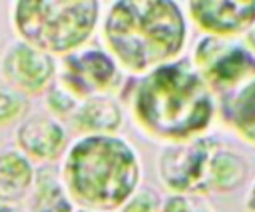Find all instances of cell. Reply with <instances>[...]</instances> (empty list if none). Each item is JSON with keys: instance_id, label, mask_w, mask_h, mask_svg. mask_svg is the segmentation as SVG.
<instances>
[{"instance_id": "1", "label": "cell", "mask_w": 255, "mask_h": 212, "mask_svg": "<svg viewBox=\"0 0 255 212\" xmlns=\"http://www.w3.org/2000/svg\"><path fill=\"white\" fill-rule=\"evenodd\" d=\"M139 128L164 142L203 136L217 112L215 94L188 58H177L142 74L131 91Z\"/></svg>"}, {"instance_id": "2", "label": "cell", "mask_w": 255, "mask_h": 212, "mask_svg": "<svg viewBox=\"0 0 255 212\" xmlns=\"http://www.w3.org/2000/svg\"><path fill=\"white\" fill-rule=\"evenodd\" d=\"M102 37L120 67L142 75L180 58L188 42V19L177 0H114Z\"/></svg>"}, {"instance_id": "3", "label": "cell", "mask_w": 255, "mask_h": 212, "mask_svg": "<svg viewBox=\"0 0 255 212\" xmlns=\"http://www.w3.org/2000/svg\"><path fill=\"white\" fill-rule=\"evenodd\" d=\"M140 177L142 164L134 145L115 132L78 137L62 164L70 200L96 211L122 209L140 185Z\"/></svg>"}, {"instance_id": "4", "label": "cell", "mask_w": 255, "mask_h": 212, "mask_svg": "<svg viewBox=\"0 0 255 212\" xmlns=\"http://www.w3.org/2000/svg\"><path fill=\"white\" fill-rule=\"evenodd\" d=\"M99 21L101 0H13L14 32L54 56L85 46Z\"/></svg>"}, {"instance_id": "5", "label": "cell", "mask_w": 255, "mask_h": 212, "mask_svg": "<svg viewBox=\"0 0 255 212\" xmlns=\"http://www.w3.org/2000/svg\"><path fill=\"white\" fill-rule=\"evenodd\" d=\"M191 62L215 96H222L255 75V53L231 37L204 34L195 45Z\"/></svg>"}, {"instance_id": "6", "label": "cell", "mask_w": 255, "mask_h": 212, "mask_svg": "<svg viewBox=\"0 0 255 212\" xmlns=\"http://www.w3.org/2000/svg\"><path fill=\"white\" fill-rule=\"evenodd\" d=\"M220 145L219 139L204 134L182 142H167L158 158L161 184L174 193H207V164Z\"/></svg>"}, {"instance_id": "7", "label": "cell", "mask_w": 255, "mask_h": 212, "mask_svg": "<svg viewBox=\"0 0 255 212\" xmlns=\"http://www.w3.org/2000/svg\"><path fill=\"white\" fill-rule=\"evenodd\" d=\"M122 67L109 50L82 48L62 54L58 82L78 99L106 94L120 83Z\"/></svg>"}, {"instance_id": "8", "label": "cell", "mask_w": 255, "mask_h": 212, "mask_svg": "<svg viewBox=\"0 0 255 212\" xmlns=\"http://www.w3.org/2000/svg\"><path fill=\"white\" fill-rule=\"evenodd\" d=\"M3 82L19 90L26 96L45 93L58 75L54 54L43 51L24 40H16L6 46L0 61Z\"/></svg>"}, {"instance_id": "9", "label": "cell", "mask_w": 255, "mask_h": 212, "mask_svg": "<svg viewBox=\"0 0 255 212\" xmlns=\"http://www.w3.org/2000/svg\"><path fill=\"white\" fill-rule=\"evenodd\" d=\"M187 10L204 34L236 38L255 26V0H187Z\"/></svg>"}, {"instance_id": "10", "label": "cell", "mask_w": 255, "mask_h": 212, "mask_svg": "<svg viewBox=\"0 0 255 212\" xmlns=\"http://www.w3.org/2000/svg\"><path fill=\"white\" fill-rule=\"evenodd\" d=\"M16 144L30 160L53 163L66 152L67 132L53 116L37 113L19 123Z\"/></svg>"}, {"instance_id": "11", "label": "cell", "mask_w": 255, "mask_h": 212, "mask_svg": "<svg viewBox=\"0 0 255 212\" xmlns=\"http://www.w3.org/2000/svg\"><path fill=\"white\" fill-rule=\"evenodd\" d=\"M222 120L238 137L255 147V75L219 96Z\"/></svg>"}, {"instance_id": "12", "label": "cell", "mask_w": 255, "mask_h": 212, "mask_svg": "<svg viewBox=\"0 0 255 212\" xmlns=\"http://www.w3.org/2000/svg\"><path fill=\"white\" fill-rule=\"evenodd\" d=\"M70 121L82 134L117 132L123 124V110L115 99L106 94H94L80 99Z\"/></svg>"}, {"instance_id": "13", "label": "cell", "mask_w": 255, "mask_h": 212, "mask_svg": "<svg viewBox=\"0 0 255 212\" xmlns=\"http://www.w3.org/2000/svg\"><path fill=\"white\" fill-rule=\"evenodd\" d=\"M35 168L19 148L0 153V203L14 204L26 200L34 188Z\"/></svg>"}, {"instance_id": "14", "label": "cell", "mask_w": 255, "mask_h": 212, "mask_svg": "<svg viewBox=\"0 0 255 212\" xmlns=\"http://www.w3.org/2000/svg\"><path fill=\"white\" fill-rule=\"evenodd\" d=\"M249 176V163L241 153L219 147L207 164V193H230L243 187Z\"/></svg>"}, {"instance_id": "15", "label": "cell", "mask_w": 255, "mask_h": 212, "mask_svg": "<svg viewBox=\"0 0 255 212\" xmlns=\"http://www.w3.org/2000/svg\"><path fill=\"white\" fill-rule=\"evenodd\" d=\"M32 209L35 211H70L74 204L62 179L56 176L53 168H42L35 172L32 188Z\"/></svg>"}, {"instance_id": "16", "label": "cell", "mask_w": 255, "mask_h": 212, "mask_svg": "<svg viewBox=\"0 0 255 212\" xmlns=\"http://www.w3.org/2000/svg\"><path fill=\"white\" fill-rule=\"evenodd\" d=\"M27 96L6 82L0 83V126L19 121L27 113Z\"/></svg>"}, {"instance_id": "17", "label": "cell", "mask_w": 255, "mask_h": 212, "mask_svg": "<svg viewBox=\"0 0 255 212\" xmlns=\"http://www.w3.org/2000/svg\"><path fill=\"white\" fill-rule=\"evenodd\" d=\"M46 107L56 116H70L77 108L80 99L74 96L67 88L59 82H53V85L46 91Z\"/></svg>"}, {"instance_id": "18", "label": "cell", "mask_w": 255, "mask_h": 212, "mask_svg": "<svg viewBox=\"0 0 255 212\" xmlns=\"http://www.w3.org/2000/svg\"><path fill=\"white\" fill-rule=\"evenodd\" d=\"M163 200L156 190L150 187H137L131 198L123 204V211H161Z\"/></svg>"}, {"instance_id": "19", "label": "cell", "mask_w": 255, "mask_h": 212, "mask_svg": "<svg viewBox=\"0 0 255 212\" xmlns=\"http://www.w3.org/2000/svg\"><path fill=\"white\" fill-rule=\"evenodd\" d=\"M195 204L191 201L188 193H174L171 196H167L166 200H163L161 211H193Z\"/></svg>"}, {"instance_id": "20", "label": "cell", "mask_w": 255, "mask_h": 212, "mask_svg": "<svg viewBox=\"0 0 255 212\" xmlns=\"http://www.w3.org/2000/svg\"><path fill=\"white\" fill-rule=\"evenodd\" d=\"M246 206H247V209H251V211H255V179H254V182L251 184V188H249V192H247V198H246Z\"/></svg>"}, {"instance_id": "21", "label": "cell", "mask_w": 255, "mask_h": 212, "mask_svg": "<svg viewBox=\"0 0 255 212\" xmlns=\"http://www.w3.org/2000/svg\"><path fill=\"white\" fill-rule=\"evenodd\" d=\"M254 27H255V26H254Z\"/></svg>"}]
</instances>
